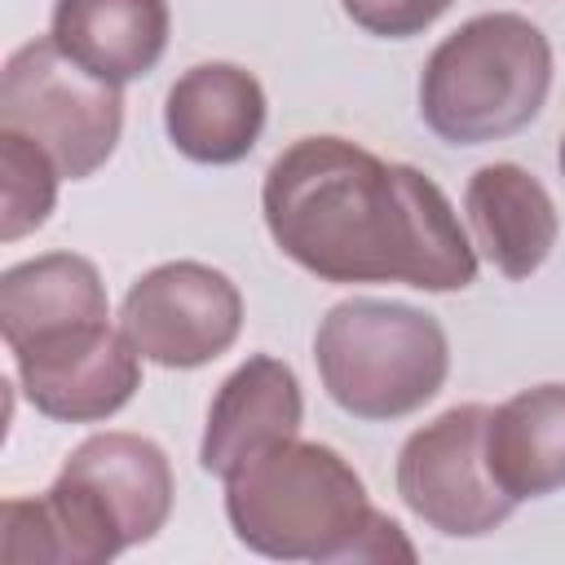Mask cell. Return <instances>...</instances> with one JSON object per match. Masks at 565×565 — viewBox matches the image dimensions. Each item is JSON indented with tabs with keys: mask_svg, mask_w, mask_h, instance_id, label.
Segmentation results:
<instances>
[{
	"mask_svg": "<svg viewBox=\"0 0 565 565\" xmlns=\"http://www.w3.org/2000/svg\"><path fill=\"white\" fill-rule=\"evenodd\" d=\"M265 230L305 274L463 291L477 282V243L441 185L331 132L296 137L260 181Z\"/></svg>",
	"mask_w": 565,
	"mask_h": 565,
	"instance_id": "obj_1",
	"label": "cell"
},
{
	"mask_svg": "<svg viewBox=\"0 0 565 565\" xmlns=\"http://www.w3.org/2000/svg\"><path fill=\"white\" fill-rule=\"evenodd\" d=\"M221 481L230 530L256 556L313 565L415 561L402 525L366 499L353 463L322 441H269Z\"/></svg>",
	"mask_w": 565,
	"mask_h": 565,
	"instance_id": "obj_2",
	"label": "cell"
},
{
	"mask_svg": "<svg viewBox=\"0 0 565 565\" xmlns=\"http://www.w3.org/2000/svg\"><path fill=\"white\" fill-rule=\"evenodd\" d=\"M552 93V44L521 13H477L424 62L419 119L450 146L530 128Z\"/></svg>",
	"mask_w": 565,
	"mask_h": 565,
	"instance_id": "obj_3",
	"label": "cell"
},
{
	"mask_svg": "<svg viewBox=\"0 0 565 565\" xmlns=\"http://www.w3.org/2000/svg\"><path fill=\"white\" fill-rule=\"evenodd\" d=\"M313 362L327 397L353 419H402L433 402L450 375L441 322L402 300L353 296L327 309L313 331Z\"/></svg>",
	"mask_w": 565,
	"mask_h": 565,
	"instance_id": "obj_4",
	"label": "cell"
},
{
	"mask_svg": "<svg viewBox=\"0 0 565 565\" xmlns=\"http://www.w3.org/2000/svg\"><path fill=\"white\" fill-rule=\"evenodd\" d=\"M0 128L44 146L66 181H84L119 146L124 93L71 62L53 35H35L0 71Z\"/></svg>",
	"mask_w": 565,
	"mask_h": 565,
	"instance_id": "obj_5",
	"label": "cell"
},
{
	"mask_svg": "<svg viewBox=\"0 0 565 565\" xmlns=\"http://www.w3.org/2000/svg\"><path fill=\"white\" fill-rule=\"evenodd\" d=\"M490 406L463 402L415 428L397 450V494L402 503L446 539H481L499 530L516 499L490 472L486 459Z\"/></svg>",
	"mask_w": 565,
	"mask_h": 565,
	"instance_id": "obj_6",
	"label": "cell"
},
{
	"mask_svg": "<svg viewBox=\"0 0 565 565\" xmlns=\"http://www.w3.org/2000/svg\"><path fill=\"white\" fill-rule=\"evenodd\" d=\"M119 327L146 362L199 371L234 349L243 331V296L230 274L203 260H168L128 287Z\"/></svg>",
	"mask_w": 565,
	"mask_h": 565,
	"instance_id": "obj_7",
	"label": "cell"
},
{
	"mask_svg": "<svg viewBox=\"0 0 565 565\" xmlns=\"http://www.w3.org/2000/svg\"><path fill=\"white\" fill-rule=\"evenodd\" d=\"M13 353L26 402L57 424H102L119 415L141 388V353L110 322L53 331Z\"/></svg>",
	"mask_w": 565,
	"mask_h": 565,
	"instance_id": "obj_8",
	"label": "cell"
},
{
	"mask_svg": "<svg viewBox=\"0 0 565 565\" xmlns=\"http://www.w3.org/2000/svg\"><path fill=\"white\" fill-rule=\"evenodd\" d=\"M163 128L190 163H238L260 141L265 88L252 71L234 62H199L168 88Z\"/></svg>",
	"mask_w": 565,
	"mask_h": 565,
	"instance_id": "obj_9",
	"label": "cell"
},
{
	"mask_svg": "<svg viewBox=\"0 0 565 565\" xmlns=\"http://www.w3.org/2000/svg\"><path fill=\"white\" fill-rule=\"evenodd\" d=\"M300 419H305V397H300L296 371L282 358L252 353L221 380V388L207 406L199 463H203V472L225 477L252 450L296 437Z\"/></svg>",
	"mask_w": 565,
	"mask_h": 565,
	"instance_id": "obj_10",
	"label": "cell"
},
{
	"mask_svg": "<svg viewBox=\"0 0 565 565\" xmlns=\"http://www.w3.org/2000/svg\"><path fill=\"white\" fill-rule=\"evenodd\" d=\"M124 547L119 525L102 499L75 477L57 472L35 499H4L0 556L9 565H106Z\"/></svg>",
	"mask_w": 565,
	"mask_h": 565,
	"instance_id": "obj_11",
	"label": "cell"
},
{
	"mask_svg": "<svg viewBox=\"0 0 565 565\" xmlns=\"http://www.w3.org/2000/svg\"><path fill=\"white\" fill-rule=\"evenodd\" d=\"M463 212H468L477 252L512 282L539 274L561 238L552 194L521 163L477 168L463 190Z\"/></svg>",
	"mask_w": 565,
	"mask_h": 565,
	"instance_id": "obj_12",
	"label": "cell"
},
{
	"mask_svg": "<svg viewBox=\"0 0 565 565\" xmlns=\"http://www.w3.org/2000/svg\"><path fill=\"white\" fill-rule=\"evenodd\" d=\"M62 472L102 499V508L119 525L124 547L150 543L172 516V463L163 446L141 433H93L66 455Z\"/></svg>",
	"mask_w": 565,
	"mask_h": 565,
	"instance_id": "obj_13",
	"label": "cell"
},
{
	"mask_svg": "<svg viewBox=\"0 0 565 565\" xmlns=\"http://www.w3.org/2000/svg\"><path fill=\"white\" fill-rule=\"evenodd\" d=\"M168 0H57L49 18L53 44L106 84L150 75L168 49Z\"/></svg>",
	"mask_w": 565,
	"mask_h": 565,
	"instance_id": "obj_14",
	"label": "cell"
},
{
	"mask_svg": "<svg viewBox=\"0 0 565 565\" xmlns=\"http://www.w3.org/2000/svg\"><path fill=\"white\" fill-rule=\"evenodd\" d=\"M110 300L97 265L75 252H44L0 274V335L4 349H22L53 331L106 322Z\"/></svg>",
	"mask_w": 565,
	"mask_h": 565,
	"instance_id": "obj_15",
	"label": "cell"
},
{
	"mask_svg": "<svg viewBox=\"0 0 565 565\" xmlns=\"http://www.w3.org/2000/svg\"><path fill=\"white\" fill-rule=\"evenodd\" d=\"M486 459L516 503L565 486V384H534L499 402L486 419Z\"/></svg>",
	"mask_w": 565,
	"mask_h": 565,
	"instance_id": "obj_16",
	"label": "cell"
},
{
	"mask_svg": "<svg viewBox=\"0 0 565 565\" xmlns=\"http://www.w3.org/2000/svg\"><path fill=\"white\" fill-rule=\"evenodd\" d=\"M57 163L31 137L0 128V238L18 243L40 230L57 203Z\"/></svg>",
	"mask_w": 565,
	"mask_h": 565,
	"instance_id": "obj_17",
	"label": "cell"
},
{
	"mask_svg": "<svg viewBox=\"0 0 565 565\" xmlns=\"http://www.w3.org/2000/svg\"><path fill=\"white\" fill-rule=\"evenodd\" d=\"M455 0H340L353 26L380 40H411L428 31Z\"/></svg>",
	"mask_w": 565,
	"mask_h": 565,
	"instance_id": "obj_18",
	"label": "cell"
},
{
	"mask_svg": "<svg viewBox=\"0 0 565 565\" xmlns=\"http://www.w3.org/2000/svg\"><path fill=\"white\" fill-rule=\"evenodd\" d=\"M556 163H561V177H565V132H561V150H556Z\"/></svg>",
	"mask_w": 565,
	"mask_h": 565,
	"instance_id": "obj_19",
	"label": "cell"
}]
</instances>
